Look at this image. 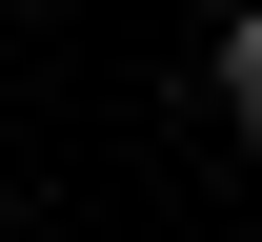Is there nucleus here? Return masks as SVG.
Masks as SVG:
<instances>
[{
	"label": "nucleus",
	"mask_w": 262,
	"mask_h": 242,
	"mask_svg": "<svg viewBox=\"0 0 262 242\" xmlns=\"http://www.w3.org/2000/svg\"><path fill=\"white\" fill-rule=\"evenodd\" d=\"M222 121L262 141V20H222Z\"/></svg>",
	"instance_id": "f257e3e1"
}]
</instances>
